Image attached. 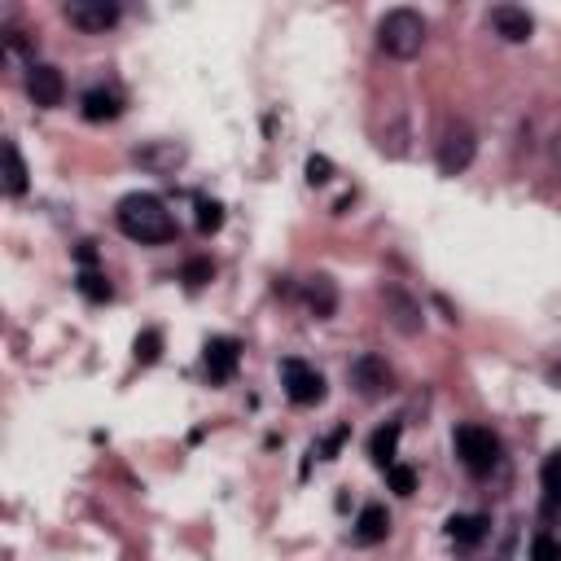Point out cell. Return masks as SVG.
<instances>
[{"label": "cell", "instance_id": "obj_1", "mask_svg": "<svg viewBox=\"0 0 561 561\" xmlns=\"http://www.w3.org/2000/svg\"><path fill=\"white\" fill-rule=\"evenodd\" d=\"M114 220H119L123 237H132V242H141V246L176 242V215H171L167 202L154 198V193H128V198L119 202V211H114Z\"/></svg>", "mask_w": 561, "mask_h": 561}, {"label": "cell", "instance_id": "obj_2", "mask_svg": "<svg viewBox=\"0 0 561 561\" xmlns=\"http://www.w3.org/2000/svg\"><path fill=\"white\" fill-rule=\"evenodd\" d=\"M377 44H382L386 57L408 62V57H417L421 44H426V18H421L417 9H391V14L377 22Z\"/></svg>", "mask_w": 561, "mask_h": 561}, {"label": "cell", "instance_id": "obj_3", "mask_svg": "<svg viewBox=\"0 0 561 561\" xmlns=\"http://www.w3.org/2000/svg\"><path fill=\"white\" fill-rule=\"evenodd\" d=\"M452 443H456V456H461V465L474 478H483V474H491V469L500 465V439H496V430L465 421V426H456Z\"/></svg>", "mask_w": 561, "mask_h": 561}, {"label": "cell", "instance_id": "obj_4", "mask_svg": "<svg viewBox=\"0 0 561 561\" xmlns=\"http://www.w3.org/2000/svg\"><path fill=\"white\" fill-rule=\"evenodd\" d=\"M281 386H285V395H290V404H299V408H312L325 399V377H320L312 364H303V360H281Z\"/></svg>", "mask_w": 561, "mask_h": 561}, {"label": "cell", "instance_id": "obj_5", "mask_svg": "<svg viewBox=\"0 0 561 561\" xmlns=\"http://www.w3.org/2000/svg\"><path fill=\"white\" fill-rule=\"evenodd\" d=\"M474 154H478L474 128H465V123H452V128L443 132V141H439V171H443V176H461V171L474 163Z\"/></svg>", "mask_w": 561, "mask_h": 561}, {"label": "cell", "instance_id": "obj_6", "mask_svg": "<svg viewBox=\"0 0 561 561\" xmlns=\"http://www.w3.org/2000/svg\"><path fill=\"white\" fill-rule=\"evenodd\" d=\"M62 14H66L71 27L88 31V36H97V31H110L114 22L123 18V9L114 5V0H66Z\"/></svg>", "mask_w": 561, "mask_h": 561}, {"label": "cell", "instance_id": "obj_7", "mask_svg": "<svg viewBox=\"0 0 561 561\" xmlns=\"http://www.w3.org/2000/svg\"><path fill=\"white\" fill-rule=\"evenodd\" d=\"M351 386H356L364 399H382V395L395 391V369L382 356L369 351V356H360L356 364H351Z\"/></svg>", "mask_w": 561, "mask_h": 561}, {"label": "cell", "instance_id": "obj_8", "mask_svg": "<svg viewBox=\"0 0 561 561\" xmlns=\"http://www.w3.org/2000/svg\"><path fill=\"white\" fill-rule=\"evenodd\" d=\"M27 97L36 101L40 110H57L66 101V79H62V71L49 66V62H31L27 66Z\"/></svg>", "mask_w": 561, "mask_h": 561}, {"label": "cell", "instance_id": "obj_9", "mask_svg": "<svg viewBox=\"0 0 561 561\" xmlns=\"http://www.w3.org/2000/svg\"><path fill=\"white\" fill-rule=\"evenodd\" d=\"M487 27L496 31V36L505 40V44H526V40L535 36V18L526 14L522 5H496V9L487 14Z\"/></svg>", "mask_w": 561, "mask_h": 561}, {"label": "cell", "instance_id": "obj_10", "mask_svg": "<svg viewBox=\"0 0 561 561\" xmlns=\"http://www.w3.org/2000/svg\"><path fill=\"white\" fill-rule=\"evenodd\" d=\"M382 303H386V316H391V325L399 334H421V325H426V316H421V303L412 299L408 290H399V285H386L382 290Z\"/></svg>", "mask_w": 561, "mask_h": 561}, {"label": "cell", "instance_id": "obj_11", "mask_svg": "<svg viewBox=\"0 0 561 561\" xmlns=\"http://www.w3.org/2000/svg\"><path fill=\"white\" fill-rule=\"evenodd\" d=\"M237 364H242V342L237 338L206 342V373H211V382H228V377L237 373Z\"/></svg>", "mask_w": 561, "mask_h": 561}, {"label": "cell", "instance_id": "obj_12", "mask_svg": "<svg viewBox=\"0 0 561 561\" xmlns=\"http://www.w3.org/2000/svg\"><path fill=\"white\" fill-rule=\"evenodd\" d=\"M79 114H84L88 123H110V119H119L123 114V97L114 93V88L97 84V88H88V93L79 97Z\"/></svg>", "mask_w": 561, "mask_h": 561}, {"label": "cell", "instance_id": "obj_13", "mask_svg": "<svg viewBox=\"0 0 561 561\" xmlns=\"http://www.w3.org/2000/svg\"><path fill=\"white\" fill-rule=\"evenodd\" d=\"M386 535H391V513H386L382 505H364L360 518H356V531H351V540H356L360 548H373V544H382Z\"/></svg>", "mask_w": 561, "mask_h": 561}, {"label": "cell", "instance_id": "obj_14", "mask_svg": "<svg viewBox=\"0 0 561 561\" xmlns=\"http://www.w3.org/2000/svg\"><path fill=\"white\" fill-rule=\"evenodd\" d=\"M303 299H307V307H312L316 320H329V316L338 312V281L329 277V272H316V277L307 281Z\"/></svg>", "mask_w": 561, "mask_h": 561}, {"label": "cell", "instance_id": "obj_15", "mask_svg": "<svg viewBox=\"0 0 561 561\" xmlns=\"http://www.w3.org/2000/svg\"><path fill=\"white\" fill-rule=\"evenodd\" d=\"M487 518H478V513H452L448 518V540L461 544V548H478L487 540Z\"/></svg>", "mask_w": 561, "mask_h": 561}, {"label": "cell", "instance_id": "obj_16", "mask_svg": "<svg viewBox=\"0 0 561 561\" xmlns=\"http://www.w3.org/2000/svg\"><path fill=\"white\" fill-rule=\"evenodd\" d=\"M399 434H404V426H399V421H391V426H382V430H377L373 439H369V456H373V461L382 465V469H391V465H395Z\"/></svg>", "mask_w": 561, "mask_h": 561}, {"label": "cell", "instance_id": "obj_17", "mask_svg": "<svg viewBox=\"0 0 561 561\" xmlns=\"http://www.w3.org/2000/svg\"><path fill=\"white\" fill-rule=\"evenodd\" d=\"M540 487H544V509L557 513V509H561V452L544 456V465H540Z\"/></svg>", "mask_w": 561, "mask_h": 561}, {"label": "cell", "instance_id": "obj_18", "mask_svg": "<svg viewBox=\"0 0 561 561\" xmlns=\"http://www.w3.org/2000/svg\"><path fill=\"white\" fill-rule=\"evenodd\" d=\"M5 193L9 198H22V193H27V163H22L14 141H5Z\"/></svg>", "mask_w": 561, "mask_h": 561}, {"label": "cell", "instance_id": "obj_19", "mask_svg": "<svg viewBox=\"0 0 561 561\" xmlns=\"http://www.w3.org/2000/svg\"><path fill=\"white\" fill-rule=\"evenodd\" d=\"M75 290L84 294L88 303H110V294H114V285H110V277L106 272H97V268H84L75 277Z\"/></svg>", "mask_w": 561, "mask_h": 561}, {"label": "cell", "instance_id": "obj_20", "mask_svg": "<svg viewBox=\"0 0 561 561\" xmlns=\"http://www.w3.org/2000/svg\"><path fill=\"white\" fill-rule=\"evenodd\" d=\"M132 356H136V364H154L158 356H163V329H145V334H136Z\"/></svg>", "mask_w": 561, "mask_h": 561}, {"label": "cell", "instance_id": "obj_21", "mask_svg": "<svg viewBox=\"0 0 561 561\" xmlns=\"http://www.w3.org/2000/svg\"><path fill=\"white\" fill-rule=\"evenodd\" d=\"M386 483H391L395 496H412V491H417V469L412 465H391L386 469Z\"/></svg>", "mask_w": 561, "mask_h": 561}, {"label": "cell", "instance_id": "obj_22", "mask_svg": "<svg viewBox=\"0 0 561 561\" xmlns=\"http://www.w3.org/2000/svg\"><path fill=\"white\" fill-rule=\"evenodd\" d=\"M211 277H215V263L211 259H189L185 268H180V281H185L189 290H198V285H206Z\"/></svg>", "mask_w": 561, "mask_h": 561}, {"label": "cell", "instance_id": "obj_23", "mask_svg": "<svg viewBox=\"0 0 561 561\" xmlns=\"http://www.w3.org/2000/svg\"><path fill=\"white\" fill-rule=\"evenodd\" d=\"M180 158H185V150H176V145H163V154H154V150H136V163H145V167H158V171L176 167Z\"/></svg>", "mask_w": 561, "mask_h": 561}, {"label": "cell", "instance_id": "obj_24", "mask_svg": "<svg viewBox=\"0 0 561 561\" xmlns=\"http://www.w3.org/2000/svg\"><path fill=\"white\" fill-rule=\"evenodd\" d=\"M198 228H202V233H220V228H224V206L220 202H198Z\"/></svg>", "mask_w": 561, "mask_h": 561}, {"label": "cell", "instance_id": "obj_25", "mask_svg": "<svg viewBox=\"0 0 561 561\" xmlns=\"http://www.w3.org/2000/svg\"><path fill=\"white\" fill-rule=\"evenodd\" d=\"M531 561H561V540H553V535H535Z\"/></svg>", "mask_w": 561, "mask_h": 561}, {"label": "cell", "instance_id": "obj_26", "mask_svg": "<svg viewBox=\"0 0 561 561\" xmlns=\"http://www.w3.org/2000/svg\"><path fill=\"white\" fill-rule=\"evenodd\" d=\"M307 180H312V185H329V180H334V163H329V158H320V154H312V158H307Z\"/></svg>", "mask_w": 561, "mask_h": 561}, {"label": "cell", "instance_id": "obj_27", "mask_svg": "<svg viewBox=\"0 0 561 561\" xmlns=\"http://www.w3.org/2000/svg\"><path fill=\"white\" fill-rule=\"evenodd\" d=\"M553 167H557V176H561V136L553 141Z\"/></svg>", "mask_w": 561, "mask_h": 561}, {"label": "cell", "instance_id": "obj_28", "mask_svg": "<svg viewBox=\"0 0 561 561\" xmlns=\"http://www.w3.org/2000/svg\"><path fill=\"white\" fill-rule=\"evenodd\" d=\"M548 382H553V386H561V360L553 364V369H548Z\"/></svg>", "mask_w": 561, "mask_h": 561}]
</instances>
